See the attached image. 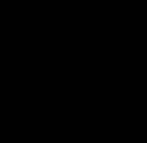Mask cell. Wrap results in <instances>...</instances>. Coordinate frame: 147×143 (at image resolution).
<instances>
[]
</instances>
